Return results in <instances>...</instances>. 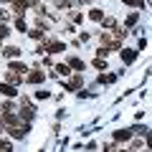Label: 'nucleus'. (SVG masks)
I'll return each mask as SVG.
<instances>
[{
	"instance_id": "39448f33",
	"label": "nucleus",
	"mask_w": 152,
	"mask_h": 152,
	"mask_svg": "<svg viewBox=\"0 0 152 152\" xmlns=\"http://www.w3.org/2000/svg\"><path fill=\"white\" fill-rule=\"evenodd\" d=\"M134 51H122V61H124V64H132V61H134Z\"/></svg>"
},
{
	"instance_id": "f3484780",
	"label": "nucleus",
	"mask_w": 152,
	"mask_h": 152,
	"mask_svg": "<svg viewBox=\"0 0 152 152\" xmlns=\"http://www.w3.org/2000/svg\"><path fill=\"white\" fill-rule=\"evenodd\" d=\"M8 33H10V31H8V26H0V38H5Z\"/></svg>"
},
{
	"instance_id": "dca6fc26",
	"label": "nucleus",
	"mask_w": 152,
	"mask_h": 152,
	"mask_svg": "<svg viewBox=\"0 0 152 152\" xmlns=\"http://www.w3.org/2000/svg\"><path fill=\"white\" fill-rule=\"evenodd\" d=\"M56 71H58V74H66V76H69V66H56Z\"/></svg>"
},
{
	"instance_id": "aec40b11",
	"label": "nucleus",
	"mask_w": 152,
	"mask_h": 152,
	"mask_svg": "<svg viewBox=\"0 0 152 152\" xmlns=\"http://www.w3.org/2000/svg\"><path fill=\"white\" fill-rule=\"evenodd\" d=\"M124 3H129V5H140V0H124Z\"/></svg>"
},
{
	"instance_id": "f03ea898",
	"label": "nucleus",
	"mask_w": 152,
	"mask_h": 152,
	"mask_svg": "<svg viewBox=\"0 0 152 152\" xmlns=\"http://www.w3.org/2000/svg\"><path fill=\"white\" fill-rule=\"evenodd\" d=\"M43 79H46L43 71H31V76H28V81H31V84H41Z\"/></svg>"
},
{
	"instance_id": "20e7f679",
	"label": "nucleus",
	"mask_w": 152,
	"mask_h": 152,
	"mask_svg": "<svg viewBox=\"0 0 152 152\" xmlns=\"http://www.w3.org/2000/svg\"><path fill=\"white\" fill-rule=\"evenodd\" d=\"M28 5H31V0H15V13H23Z\"/></svg>"
},
{
	"instance_id": "ddd939ff",
	"label": "nucleus",
	"mask_w": 152,
	"mask_h": 152,
	"mask_svg": "<svg viewBox=\"0 0 152 152\" xmlns=\"http://www.w3.org/2000/svg\"><path fill=\"white\" fill-rule=\"evenodd\" d=\"M13 71H26V64H10Z\"/></svg>"
},
{
	"instance_id": "0eeeda50",
	"label": "nucleus",
	"mask_w": 152,
	"mask_h": 152,
	"mask_svg": "<svg viewBox=\"0 0 152 152\" xmlns=\"http://www.w3.org/2000/svg\"><path fill=\"white\" fill-rule=\"evenodd\" d=\"M48 51H51V53H58V51H64V43L53 41V43H48Z\"/></svg>"
},
{
	"instance_id": "9b49d317",
	"label": "nucleus",
	"mask_w": 152,
	"mask_h": 152,
	"mask_svg": "<svg viewBox=\"0 0 152 152\" xmlns=\"http://www.w3.org/2000/svg\"><path fill=\"white\" fill-rule=\"evenodd\" d=\"M89 18H91V20H102L104 13H102V10H91V13H89Z\"/></svg>"
},
{
	"instance_id": "4468645a",
	"label": "nucleus",
	"mask_w": 152,
	"mask_h": 152,
	"mask_svg": "<svg viewBox=\"0 0 152 152\" xmlns=\"http://www.w3.org/2000/svg\"><path fill=\"white\" fill-rule=\"evenodd\" d=\"M104 26H107V28H114V26H117V20H114V18H107V20H104Z\"/></svg>"
},
{
	"instance_id": "2eb2a0df",
	"label": "nucleus",
	"mask_w": 152,
	"mask_h": 152,
	"mask_svg": "<svg viewBox=\"0 0 152 152\" xmlns=\"http://www.w3.org/2000/svg\"><path fill=\"white\" fill-rule=\"evenodd\" d=\"M48 96H51L48 91H36V99H48Z\"/></svg>"
},
{
	"instance_id": "6e6552de",
	"label": "nucleus",
	"mask_w": 152,
	"mask_h": 152,
	"mask_svg": "<svg viewBox=\"0 0 152 152\" xmlns=\"http://www.w3.org/2000/svg\"><path fill=\"white\" fill-rule=\"evenodd\" d=\"M18 53H20V51H18L15 46H8V48H5V56H8V58H15Z\"/></svg>"
},
{
	"instance_id": "f257e3e1",
	"label": "nucleus",
	"mask_w": 152,
	"mask_h": 152,
	"mask_svg": "<svg viewBox=\"0 0 152 152\" xmlns=\"http://www.w3.org/2000/svg\"><path fill=\"white\" fill-rule=\"evenodd\" d=\"M114 140H117V142H129V140H132V129H119V132H114Z\"/></svg>"
},
{
	"instance_id": "6ab92c4d",
	"label": "nucleus",
	"mask_w": 152,
	"mask_h": 152,
	"mask_svg": "<svg viewBox=\"0 0 152 152\" xmlns=\"http://www.w3.org/2000/svg\"><path fill=\"white\" fill-rule=\"evenodd\" d=\"M8 18H10V15H8L5 10H0V23H3V20H8Z\"/></svg>"
},
{
	"instance_id": "a211bd4d",
	"label": "nucleus",
	"mask_w": 152,
	"mask_h": 152,
	"mask_svg": "<svg viewBox=\"0 0 152 152\" xmlns=\"http://www.w3.org/2000/svg\"><path fill=\"white\" fill-rule=\"evenodd\" d=\"M8 147H10V142H8V140H0V150H8Z\"/></svg>"
},
{
	"instance_id": "f8f14e48",
	"label": "nucleus",
	"mask_w": 152,
	"mask_h": 152,
	"mask_svg": "<svg viewBox=\"0 0 152 152\" xmlns=\"http://www.w3.org/2000/svg\"><path fill=\"white\" fill-rule=\"evenodd\" d=\"M114 79H117V76H114V74H109V76H102V84H112Z\"/></svg>"
},
{
	"instance_id": "7ed1b4c3",
	"label": "nucleus",
	"mask_w": 152,
	"mask_h": 152,
	"mask_svg": "<svg viewBox=\"0 0 152 152\" xmlns=\"http://www.w3.org/2000/svg\"><path fill=\"white\" fill-rule=\"evenodd\" d=\"M81 84H84V79H81V76H74V79H71V81H66L64 86H66V89H69V91H71V89H79V86H81Z\"/></svg>"
},
{
	"instance_id": "1a4fd4ad",
	"label": "nucleus",
	"mask_w": 152,
	"mask_h": 152,
	"mask_svg": "<svg viewBox=\"0 0 152 152\" xmlns=\"http://www.w3.org/2000/svg\"><path fill=\"white\" fill-rule=\"evenodd\" d=\"M5 81H10V84H20V76H15L10 71V74H5Z\"/></svg>"
},
{
	"instance_id": "423d86ee",
	"label": "nucleus",
	"mask_w": 152,
	"mask_h": 152,
	"mask_svg": "<svg viewBox=\"0 0 152 152\" xmlns=\"http://www.w3.org/2000/svg\"><path fill=\"white\" fill-rule=\"evenodd\" d=\"M0 91L5 94V96H15V89H13V86H8V84H0Z\"/></svg>"
},
{
	"instance_id": "9d476101",
	"label": "nucleus",
	"mask_w": 152,
	"mask_h": 152,
	"mask_svg": "<svg viewBox=\"0 0 152 152\" xmlns=\"http://www.w3.org/2000/svg\"><path fill=\"white\" fill-rule=\"evenodd\" d=\"M69 64H71V69H84V61L81 58H71Z\"/></svg>"
}]
</instances>
